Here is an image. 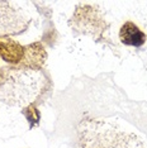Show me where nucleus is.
<instances>
[{
	"label": "nucleus",
	"mask_w": 147,
	"mask_h": 148,
	"mask_svg": "<svg viewBox=\"0 0 147 148\" xmlns=\"http://www.w3.org/2000/svg\"><path fill=\"white\" fill-rule=\"evenodd\" d=\"M82 148H143L133 133H127L110 120H85L79 124Z\"/></svg>",
	"instance_id": "nucleus-1"
},
{
	"label": "nucleus",
	"mask_w": 147,
	"mask_h": 148,
	"mask_svg": "<svg viewBox=\"0 0 147 148\" xmlns=\"http://www.w3.org/2000/svg\"><path fill=\"white\" fill-rule=\"evenodd\" d=\"M146 34L132 22H126L121 27L119 39L123 45L132 47H141L146 42Z\"/></svg>",
	"instance_id": "nucleus-2"
},
{
	"label": "nucleus",
	"mask_w": 147,
	"mask_h": 148,
	"mask_svg": "<svg viewBox=\"0 0 147 148\" xmlns=\"http://www.w3.org/2000/svg\"><path fill=\"white\" fill-rule=\"evenodd\" d=\"M25 49L10 38H0V57L8 62L18 63L23 61Z\"/></svg>",
	"instance_id": "nucleus-3"
},
{
	"label": "nucleus",
	"mask_w": 147,
	"mask_h": 148,
	"mask_svg": "<svg viewBox=\"0 0 147 148\" xmlns=\"http://www.w3.org/2000/svg\"><path fill=\"white\" fill-rule=\"evenodd\" d=\"M5 4L6 3H0V34L16 33L13 28H19L22 19L8 5L4 8Z\"/></svg>",
	"instance_id": "nucleus-4"
}]
</instances>
